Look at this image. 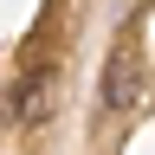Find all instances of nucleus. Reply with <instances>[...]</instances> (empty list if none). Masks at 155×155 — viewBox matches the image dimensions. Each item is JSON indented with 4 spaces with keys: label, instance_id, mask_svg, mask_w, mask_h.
<instances>
[{
    "label": "nucleus",
    "instance_id": "1",
    "mask_svg": "<svg viewBox=\"0 0 155 155\" xmlns=\"http://www.w3.org/2000/svg\"><path fill=\"white\" fill-rule=\"evenodd\" d=\"M52 104H58V78H52V71H39V78H26V84H19V97H13V116L39 123V116H52Z\"/></svg>",
    "mask_w": 155,
    "mask_h": 155
},
{
    "label": "nucleus",
    "instance_id": "2",
    "mask_svg": "<svg viewBox=\"0 0 155 155\" xmlns=\"http://www.w3.org/2000/svg\"><path fill=\"white\" fill-rule=\"evenodd\" d=\"M136 97H142V91H136V65H129L123 52H116V58H110V84H104V104H110V110H129Z\"/></svg>",
    "mask_w": 155,
    "mask_h": 155
}]
</instances>
